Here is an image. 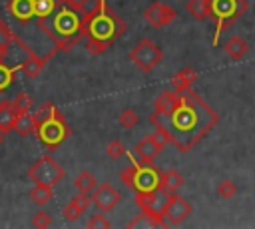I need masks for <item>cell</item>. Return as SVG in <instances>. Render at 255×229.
I'll return each mask as SVG.
<instances>
[{"label":"cell","instance_id":"1","mask_svg":"<svg viewBox=\"0 0 255 229\" xmlns=\"http://www.w3.org/2000/svg\"><path fill=\"white\" fill-rule=\"evenodd\" d=\"M219 115L191 90H165L155 98L149 123L169 135L179 151H189L215 123Z\"/></svg>","mask_w":255,"mask_h":229},{"label":"cell","instance_id":"2","mask_svg":"<svg viewBox=\"0 0 255 229\" xmlns=\"http://www.w3.org/2000/svg\"><path fill=\"white\" fill-rule=\"evenodd\" d=\"M36 137L38 141H42L48 149H56L60 147L68 135H70V125L64 119V115L52 106V104H44L42 110L36 114Z\"/></svg>","mask_w":255,"mask_h":229},{"label":"cell","instance_id":"3","mask_svg":"<svg viewBox=\"0 0 255 229\" xmlns=\"http://www.w3.org/2000/svg\"><path fill=\"white\" fill-rule=\"evenodd\" d=\"M126 30L124 20H120L118 16L110 14L106 8H96L94 12H90V16L86 18V26H84V36H92L104 42H114L116 36H120Z\"/></svg>","mask_w":255,"mask_h":229},{"label":"cell","instance_id":"4","mask_svg":"<svg viewBox=\"0 0 255 229\" xmlns=\"http://www.w3.org/2000/svg\"><path fill=\"white\" fill-rule=\"evenodd\" d=\"M159 173L161 171L153 163H139L135 167H126L120 177L133 193H149L159 189Z\"/></svg>","mask_w":255,"mask_h":229},{"label":"cell","instance_id":"5","mask_svg":"<svg viewBox=\"0 0 255 229\" xmlns=\"http://www.w3.org/2000/svg\"><path fill=\"white\" fill-rule=\"evenodd\" d=\"M247 8H249L247 0H211V18L217 24L215 34H213V46L217 44L221 32L229 24H233Z\"/></svg>","mask_w":255,"mask_h":229},{"label":"cell","instance_id":"6","mask_svg":"<svg viewBox=\"0 0 255 229\" xmlns=\"http://www.w3.org/2000/svg\"><path fill=\"white\" fill-rule=\"evenodd\" d=\"M64 175H66L64 167L52 155H42L28 169V177L34 183H44V185H52V187L58 185L64 179Z\"/></svg>","mask_w":255,"mask_h":229},{"label":"cell","instance_id":"7","mask_svg":"<svg viewBox=\"0 0 255 229\" xmlns=\"http://www.w3.org/2000/svg\"><path fill=\"white\" fill-rule=\"evenodd\" d=\"M161 58H163V52H161V48L155 44V42H151L149 38H143V40H139L131 50H129V60H131V64L135 66V68H139L141 72H151L159 62H161Z\"/></svg>","mask_w":255,"mask_h":229},{"label":"cell","instance_id":"8","mask_svg":"<svg viewBox=\"0 0 255 229\" xmlns=\"http://www.w3.org/2000/svg\"><path fill=\"white\" fill-rule=\"evenodd\" d=\"M54 30L62 36V38H72V42L80 36H84V24L82 20L78 18V14L74 12V8H62L56 16H54V22H52Z\"/></svg>","mask_w":255,"mask_h":229},{"label":"cell","instance_id":"9","mask_svg":"<svg viewBox=\"0 0 255 229\" xmlns=\"http://www.w3.org/2000/svg\"><path fill=\"white\" fill-rule=\"evenodd\" d=\"M191 211H193L191 203L187 199H183L181 195L173 193V195H167V201L163 205L161 217L165 219L167 225H179L191 215Z\"/></svg>","mask_w":255,"mask_h":229},{"label":"cell","instance_id":"10","mask_svg":"<svg viewBox=\"0 0 255 229\" xmlns=\"http://www.w3.org/2000/svg\"><path fill=\"white\" fill-rule=\"evenodd\" d=\"M143 20L151 26V28H165L169 24H173L177 20V12L175 8H171L169 4L163 2H151L145 10H143Z\"/></svg>","mask_w":255,"mask_h":229},{"label":"cell","instance_id":"11","mask_svg":"<svg viewBox=\"0 0 255 229\" xmlns=\"http://www.w3.org/2000/svg\"><path fill=\"white\" fill-rule=\"evenodd\" d=\"M120 201H122V195L112 183H98V187L92 191V203L102 213L114 211Z\"/></svg>","mask_w":255,"mask_h":229},{"label":"cell","instance_id":"12","mask_svg":"<svg viewBox=\"0 0 255 229\" xmlns=\"http://www.w3.org/2000/svg\"><path fill=\"white\" fill-rule=\"evenodd\" d=\"M161 149H163V145L157 143V139L153 135H145L143 139H139L135 143V149L133 151H135V155L139 157L141 163H153L155 157L161 153Z\"/></svg>","mask_w":255,"mask_h":229},{"label":"cell","instance_id":"13","mask_svg":"<svg viewBox=\"0 0 255 229\" xmlns=\"http://www.w3.org/2000/svg\"><path fill=\"white\" fill-rule=\"evenodd\" d=\"M90 205H92V195L78 191V195H74V197L70 199V203L64 207L62 215H64L66 221H78L80 215H84V211H86Z\"/></svg>","mask_w":255,"mask_h":229},{"label":"cell","instance_id":"14","mask_svg":"<svg viewBox=\"0 0 255 229\" xmlns=\"http://www.w3.org/2000/svg\"><path fill=\"white\" fill-rule=\"evenodd\" d=\"M223 52L227 54L229 60L239 62V60H243V58L247 56V52H249V44H247V40H243L241 36H231V38L225 40V44H223Z\"/></svg>","mask_w":255,"mask_h":229},{"label":"cell","instance_id":"15","mask_svg":"<svg viewBox=\"0 0 255 229\" xmlns=\"http://www.w3.org/2000/svg\"><path fill=\"white\" fill-rule=\"evenodd\" d=\"M183 185V175L175 169H165L159 173V189L165 193V195H173L181 189Z\"/></svg>","mask_w":255,"mask_h":229},{"label":"cell","instance_id":"16","mask_svg":"<svg viewBox=\"0 0 255 229\" xmlns=\"http://www.w3.org/2000/svg\"><path fill=\"white\" fill-rule=\"evenodd\" d=\"M8 12L18 20V22H30L34 14V0H10L8 2Z\"/></svg>","mask_w":255,"mask_h":229},{"label":"cell","instance_id":"17","mask_svg":"<svg viewBox=\"0 0 255 229\" xmlns=\"http://www.w3.org/2000/svg\"><path fill=\"white\" fill-rule=\"evenodd\" d=\"M16 121H18V114L12 102H0V129L4 133H10L16 127Z\"/></svg>","mask_w":255,"mask_h":229},{"label":"cell","instance_id":"18","mask_svg":"<svg viewBox=\"0 0 255 229\" xmlns=\"http://www.w3.org/2000/svg\"><path fill=\"white\" fill-rule=\"evenodd\" d=\"M197 80V72L193 68H183L179 70L173 78H171V88L177 90V92H183V90H191V86L195 84Z\"/></svg>","mask_w":255,"mask_h":229},{"label":"cell","instance_id":"19","mask_svg":"<svg viewBox=\"0 0 255 229\" xmlns=\"http://www.w3.org/2000/svg\"><path fill=\"white\" fill-rule=\"evenodd\" d=\"M54 197V187L52 185H44V183H36L32 189H30V199L38 205V207H44L52 201Z\"/></svg>","mask_w":255,"mask_h":229},{"label":"cell","instance_id":"20","mask_svg":"<svg viewBox=\"0 0 255 229\" xmlns=\"http://www.w3.org/2000/svg\"><path fill=\"white\" fill-rule=\"evenodd\" d=\"M187 12L195 20H207L211 18V0H189L187 2Z\"/></svg>","mask_w":255,"mask_h":229},{"label":"cell","instance_id":"21","mask_svg":"<svg viewBox=\"0 0 255 229\" xmlns=\"http://www.w3.org/2000/svg\"><path fill=\"white\" fill-rule=\"evenodd\" d=\"M74 185H76V189H78L80 193H88V195H92V191L98 187V179L94 177L92 171L84 169V171H80V173L76 175Z\"/></svg>","mask_w":255,"mask_h":229},{"label":"cell","instance_id":"22","mask_svg":"<svg viewBox=\"0 0 255 229\" xmlns=\"http://www.w3.org/2000/svg\"><path fill=\"white\" fill-rule=\"evenodd\" d=\"M44 62H46V60H42V58H38V56L30 54V56L26 58V62H24V64H20V70L24 72V76H26V78L34 80V78H38V76L42 74V70H44Z\"/></svg>","mask_w":255,"mask_h":229},{"label":"cell","instance_id":"23","mask_svg":"<svg viewBox=\"0 0 255 229\" xmlns=\"http://www.w3.org/2000/svg\"><path fill=\"white\" fill-rule=\"evenodd\" d=\"M36 123H38V119H36V115H32V114L18 115V121H16L14 131H16L18 135H22V137H28V135L36 133Z\"/></svg>","mask_w":255,"mask_h":229},{"label":"cell","instance_id":"24","mask_svg":"<svg viewBox=\"0 0 255 229\" xmlns=\"http://www.w3.org/2000/svg\"><path fill=\"white\" fill-rule=\"evenodd\" d=\"M215 193H217V197H221V199H233V197L237 195V183L231 181V179H223V181L217 183Z\"/></svg>","mask_w":255,"mask_h":229},{"label":"cell","instance_id":"25","mask_svg":"<svg viewBox=\"0 0 255 229\" xmlns=\"http://www.w3.org/2000/svg\"><path fill=\"white\" fill-rule=\"evenodd\" d=\"M16 70H20V66L8 68V66H4V64L0 62V94L6 92V90L12 86V82H14V78H16Z\"/></svg>","mask_w":255,"mask_h":229},{"label":"cell","instance_id":"26","mask_svg":"<svg viewBox=\"0 0 255 229\" xmlns=\"http://www.w3.org/2000/svg\"><path fill=\"white\" fill-rule=\"evenodd\" d=\"M84 44H86V50H88L90 56H100L110 48V42H104V40H98V38H92V36H86Z\"/></svg>","mask_w":255,"mask_h":229},{"label":"cell","instance_id":"27","mask_svg":"<svg viewBox=\"0 0 255 229\" xmlns=\"http://www.w3.org/2000/svg\"><path fill=\"white\" fill-rule=\"evenodd\" d=\"M54 10H56V2L54 0H34V14H36V18L44 20Z\"/></svg>","mask_w":255,"mask_h":229},{"label":"cell","instance_id":"28","mask_svg":"<svg viewBox=\"0 0 255 229\" xmlns=\"http://www.w3.org/2000/svg\"><path fill=\"white\" fill-rule=\"evenodd\" d=\"M12 106H14V110H16L18 115H24V114H30V110H32V100H30V96H26L24 92H20V94L12 100Z\"/></svg>","mask_w":255,"mask_h":229},{"label":"cell","instance_id":"29","mask_svg":"<svg viewBox=\"0 0 255 229\" xmlns=\"http://www.w3.org/2000/svg\"><path fill=\"white\" fill-rule=\"evenodd\" d=\"M30 225H32V227H36V229H46V227H50V225H52V215H50L48 211L40 209V211H36V213L32 215Z\"/></svg>","mask_w":255,"mask_h":229},{"label":"cell","instance_id":"30","mask_svg":"<svg viewBox=\"0 0 255 229\" xmlns=\"http://www.w3.org/2000/svg\"><path fill=\"white\" fill-rule=\"evenodd\" d=\"M118 121H120V125H122V127L129 129V127H133V125L139 121V115H137V112H133L131 108H126V110L120 114Z\"/></svg>","mask_w":255,"mask_h":229},{"label":"cell","instance_id":"31","mask_svg":"<svg viewBox=\"0 0 255 229\" xmlns=\"http://www.w3.org/2000/svg\"><path fill=\"white\" fill-rule=\"evenodd\" d=\"M86 227H88V229H110V227H112V223H110V219L106 217V213L98 211L96 215H92V217L88 219Z\"/></svg>","mask_w":255,"mask_h":229},{"label":"cell","instance_id":"32","mask_svg":"<svg viewBox=\"0 0 255 229\" xmlns=\"http://www.w3.org/2000/svg\"><path fill=\"white\" fill-rule=\"evenodd\" d=\"M10 44H12V36H10V30L0 22V62L4 60V56L8 54L10 50Z\"/></svg>","mask_w":255,"mask_h":229},{"label":"cell","instance_id":"33","mask_svg":"<svg viewBox=\"0 0 255 229\" xmlns=\"http://www.w3.org/2000/svg\"><path fill=\"white\" fill-rule=\"evenodd\" d=\"M106 153H108V157H112V159H120V157L126 155V145H124L120 139H112V141L106 145Z\"/></svg>","mask_w":255,"mask_h":229},{"label":"cell","instance_id":"34","mask_svg":"<svg viewBox=\"0 0 255 229\" xmlns=\"http://www.w3.org/2000/svg\"><path fill=\"white\" fill-rule=\"evenodd\" d=\"M66 6L74 8V10H88L90 4H94L96 0H62Z\"/></svg>","mask_w":255,"mask_h":229},{"label":"cell","instance_id":"35","mask_svg":"<svg viewBox=\"0 0 255 229\" xmlns=\"http://www.w3.org/2000/svg\"><path fill=\"white\" fill-rule=\"evenodd\" d=\"M4 137H6V133H4V131H2V129H0V145H2V143H4Z\"/></svg>","mask_w":255,"mask_h":229}]
</instances>
